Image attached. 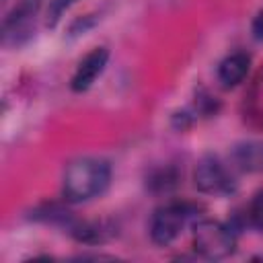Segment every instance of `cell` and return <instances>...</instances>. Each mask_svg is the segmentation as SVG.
Instances as JSON below:
<instances>
[{
	"mask_svg": "<svg viewBox=\"0 0 263 263\" xmlns=\"http://www.w3.org/2000/svg\"><path fill=\"white\" fill-rule=\"evenodd\" d=\"M232 160L240 171H261L263 168V142H245L234 148Z\"/></svg>",
	"mask_w": 263,
	"mask_h": 263,
	"instance_id": "obj_7",
	"label": "cell"
},
{
	"mask_svg": "<svg viewBox=\"0 0 263 263\" xmlns=\"http://www.w3.org/2000/svg\"><path fill=\"white\" fill-rule=\"evenodd\" d=\"M245 222L257 230H263V191L253 195V199L245 208Z\"/></svg>",
	"mask_w": 263,
	"mask_h": 263,
	"instance_id": "obj_8",
	"label": "cell"
},
{
	"mask_svg": "<svg viewBox=\"0 0 263 263\" xmlns=\"http://www.w3.org/2000/svg\"><path fill=\"white\" fill-rule=\"evenodd\" d=\"M199 212L201 208L191 201H168L160 205L158 210H154L148 224L152 242L158 247H166L175 242L189 224L197 222Z\"/></svg>",
	"mask_w": 263,
	"mask_h": 263,
	"instance_id": "obj_2",
	"label": "cell"
},
{
	"mask_svg": "<svg viewBox=\"0 0 263 263\" xmlns=\"http://www.w3.org/2000/svg\"><path fill=\"white\" fill-rule=\"evenodd\" d=\"M107 62H109V49L107 47H95L90 49L76 66L72 78H70V88L74 92H84L88 90L97 78L105 72L107 68Z\"/></svg>",
	"mask_w": 263,
	"mask_h": 263,
	"instance_id": "obj_5",
	"label": "cell"
},
{
	"mask_svg": "<svg viewBox=\"0 0 263 263\" xmlns=\"http://www.w3.org/2000/svg\"><path fill=\"white\" fill-rule=\"evenodd\" d=\"M78 0H51V4H49V10H47V25H55L60 18H62V14L72 6V4H76Z\"/></svg>",
	"mask_w": 263,
	"mask_h": 263,
	"instance_id": "obj_9",
	"label": "cell"
},
{
	"mask_svg": "<svg viewBox=\"0 0 263 263\" xmlns=\"http://www.w3.org/2000/svg\"><path fill=\"white\" fill-rule=\"evenodd\" d=\"M251 33H253V39L261 41L263 43V10H259L251 23Z\"/></svg>",
	"mask_w": 263,
	"mask_h": 263,
	"instance_id": "obj_11",
	"label": "cell"
},
{
	"mask_svg": "<svg viewBox=\"0 0 263 263\" xmlns=\"http://www.w3.org/2000/svg\"><path fill=\"white\" fill-rule=\"evenodd\" d=\"M193 183L201 193H208V195H226L234 191V179L230 171L214 154H205L197 162L193 171Z\"/></svg>",
	"mask_w": 263,
	"mask_h": 263,
	"instance_id": "obj_4",
	"label": "cell"
},
{
	"mask_svg": "<svg viewBox=\"0 0 263 263\" xmlns=\"http://www.w3.org/2000/svg\"><path fill=\"white\" fill-rule=\"evenodd\" d=\"M249 70H251V55L247 51H232L218 64L216 76L224 88H234L247 78Z\"/></svg>",
	"mask_w": 263,
	"mask_h": 263,
	"instance_id": "obj_6",
	"label": "cell"
},
{
	"mask_svg": "<svg viewBox=\"0 0 263 263\" xmlns=\"http://www.w3.org/2000/svg\"><path fill=\"white\" fill-rule=\"evenodd\" d=\"M193 249L210 261L226 259L236 251V234L224 222L201 218L193 224Z\"/></svg>",
	"mask_w": 263,
	"mask_h": 263,
	"instance_id": "obj_3",
	"label": "cell"
},
{
	"mask_svg": "<svg viewBox=\"0 0 263 263\" xmlns=\"http://www.w3.org/2000/svg\"><path fill=\"white\" fill-rule=\"evenodd\" d=\"M111 183V164L99 156L72 160L62 175V195L70 203H84L101 197Z\"/></svg>",
	"mask_w": 263,
	"mask_h": 263,
	"instance_id": "obj_1",
	"label": "cell"
},
{
	"mask_svg": "<svg viewBox=\"0 0 263 263\" xmlns=\"http://www.w3.org/2000/svg\"><path fill=\"white\" fill-rule=\"evenodd\" d=\"M177 183V175L173 173V171H160L158 175H154L152 177V181H150V185L154 187V189H158V191H162V189H168L171 185H175Z\"/></svg>",
	"mask_w": 263,
	"mask_h": 263,
	"instance_id": "obj_10",
	"label": "cell"
}]
</instances>
